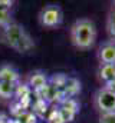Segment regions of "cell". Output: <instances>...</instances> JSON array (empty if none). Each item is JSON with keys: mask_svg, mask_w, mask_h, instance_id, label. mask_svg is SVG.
I'll return each mask as SVG.
<instances>
[{"mask_svg": "<svg viewBox=\"0 0 115 123\" xmlns=\"http://www.w3.org/2000/svg\"><path fill=\"white\" fill-rule=\"evenodd\" d=\"M71 43L78 50H91L95 46L98 30L93 20L88 17H81L73 22L69 30Z\"/></svg>", "mask_w": 115, "mask_h": 123, "instance_id": "6da1fadb", "label": "cell"}, {"mask_svg": "<svg viewBox=\"0 0 115 123\" xmlns=\"http://www.w3.org/2000/svg\"><path fill=\"white\" fill-rule=\"evenodd\" d=\"M1 42L7 47L16 50L17 53H28L32 49H35L33 37L29 34L28 30L22 25H19L16 22H13L12 25H9L7 27L3 29Z\"/></svg>", "mask_w": 115, "mask_h": 123, "instance_id": "7a4b0ae2", "label": "cell"}, {"mask_svg": "<svg viewBox=\"0 0 115 123\" xmlns=\"http://www.w3.org/2000/svg\"><path fill=\"white\" fill-rule=\"evenodd\" d=\"M37 20L45 29H56L63 23V10L59 4H46L40 9Z\"/></svg>", "mask_w": 115, "mask_h": 123, "instance_id": "3957f363", "label": "cell"}, {"mask_svg": "<svg viewBox=\"0 0 115 123\" xmlns=\"http://www.w3.org/2000/svg\"><path fill=\"white\" fill-rule=\"evenodd\" d=\"M93 107L98 115L115 112V90L102 86L93 94Z\"/></svg>", "mask_w": 115, "mask_h": 123, "instance_id": "277c9868", "label": "cell"}, {"mask_svg": "<svg viewBox=\"0 0 115 123\" xmlns=\"http://www.w3.org/2000/svg\"><path fill=\"white\" fill-rule=\"evenodd\" d=\"M96 57L99 64H112L115 66V42L114 40H105L99 44Z\"/></svg>", "mask_w": 115, "mask_h": 123, "instance_id": "5b68a950", "label": "cell"}, {"mask_svg": "<svg viewBox=\"0 0 115 123\" xmlns=\"http://www.w3.org/2000/svg\"><path fill=\"white\" fill-rule=\"evenodd\" d=\"M98 79L105 85V87L115 90V66H112V64H99Z\"/></svg>", "mask_w": 115, "mask_h": 123, "instance_id": "8992f818", "label": "cell"}, {"mask_svg": "<svg viewBox=\"0 0 115 123\" xmlns=\"http://www.w3.org/2000/svg\"><path fill=\"white\" fill-rule=\"evenodd\" d=\"M28 86L32 87L36 92H42L48 87V77L46 73L42 70H35L30 72L28 76Z\"/></svg>", "mask_w": 115, "mask_h": 123, "instance_id": "52a82bcc", "label": "cell"}, {"mask_svg": "<svg viewBox=\"0 0 115 123\" xmlns=\"http://www.w3.org/2000/svg\"><path fill=\"white\" fill-rule=\"evenodd\" d=\"M19 80H20V74H19V72L14 66H12V64L0 66V82L17 85Z\"/></svg>", "mask_w": 115, "mask_h": 123, "instance_id": "ba28073f", "label": "cell"}, {"mask_svg": "<svg viewBox=\"0 0 115 123\" xmlns=\"http://www.w3.org/2000/svg\"><path fill=\"white\" fill-rule=\"evenodd\" d=\"M63 92L66 94V97H73L75 94L81 92V83L73 77H68L63 85Z\"/></svg>", "mask_w": 115, "mask_h": 123, "instance_id": "9c48e42d", "label": "cell"}, {"mask_svg": "<svg viewBox=\"0 0 115 123\" xmlns=\"http://www.w3.org/2000/svg\"><path fill=\"white\" fill-rule=\"evenodd\" d=\"M16 87H17V85L0 82V99H3V100L12 99L16 94Z\"/></svg>", "mask_w": 115, "mask_h": 123, "instance_id": "30bf717a", "label": "cell"}, {"mask_svg": "<svg viewBox=\"0 0 115 123\" xmlns=\"http://www.w3.org/2000/svg\"><path fill=\"white\" fill-rule=\"evenodd\" d=\"M12 23H13V14H12V12L7 10V9L0 7V27L4 29V27H7Z\"/></svg>", "mask_w": 115, "mask_h": 123, "instance_id": "8fae6325", "label": "cell"}, {"mask_svg": "<svg viewBox=\"0 0 115 123\" xmlns=\"http://www.w3.org/2000/svg\"><path fill=\"white\" fill-rule=\"evenodd\" d=\"M107 31H108L111 40L115 42V9L108 14V17H107Z\"/></svg>", "mask_w": 115, "mask_h": 123, "instance_id": "7c38bea8", "label": "cell"}, {"mask_svg": "<svg viewBox=\"0 0 115 123\" xmlns=\"http://www.w3.org/2000/svg\"><path fill=\"white\" fill-rule=\"evenodd\" d=\"M60 106L69 109V110L73 112V113H78V112H79V103H78L76 99H73V97H65Z\"/></svg>", "mask_w": 115, "mask_h": 123, "instance_id": "4fadbf2b", "label": "cell"}, {"mask_svg": "<svg viewBox=\"0 0 115 123\" xmlns=\"http://www.w3.org/2000/svg\"><path fill=\"white\" fill-rule=\"evenodd\" d=\"M98 123H115V112L99 115L98 116Z\"/></svg>", "mask_w": 115, "mask_h": 123, "instance_id": "5bb4252c", "label": "cell"}, {"mask_svg": "<svg viewBox=\"0 0 115 123\" xmlns=\"http://www.w3.org/2000/svg\"><path fill=\"white\" fill-rule=\"evenodd\" d=\"M48 123H65L62 120V117H60V113H59V110L55 109V110H52V113L49 115V117H48Z\"/></svg>", "mask_w": 115, "mask_h": 123, "instance_id": "9a60e30c", "label": "cell"}, {"mask_svg": "<svg viewBox=\"0 0 115 123\" xmlns=\"http://www.w3.org/2000/svg\"><path fill=\"white\" fill-rule=\"evenodd\" d=\"M13 4H14V1H13V0H0V7H3V9L12 10Z\"/></svg>", "mask_w": 115, "mask_h": 123, "instance_id": "2e32d148", "label": "cell"}]
</instances>
